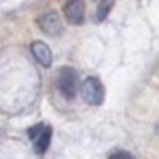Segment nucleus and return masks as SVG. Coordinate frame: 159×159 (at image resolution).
Returning <instances> with one entry per match:
<instances>
[{
  "instance_id": "obj_1",
  "label": "nucleus",
  "mask_w": 159,
  "mask_h": 159,
  "mask_svg": "<svg viewBox=\"0 0 159 159\" xmlns=\"http://www.w3.org/2000/svg\"><path fill=\"white\" fill-rule=\"evenodd\" d=\"M80 95L82 98L89 104V106H100L104 102V86H102L100 79L97 77H88L82 84H80Z\"/></svg>"
},
{
  "instance_id": "obj_2",
  "label": "nucleus",
  "mask_w": 159,
  "mask_h": 159,
  "mask_svg": "<svg viewBox=\"0 0 159 159\" xmlns=\"http://www.w3.org/2000/svg\"><path fill=\"white\" fill-rule=\"evenodd\" d=\"M29 138L34 141V152L36 154H45L48 150V145H50V139H52V129L50 125H34L27 130Z\"/></svg>"
},
{
  "instance_id": "obj_3",
  "label": "nucleus",
  "mask_w": 159,
  "mask_h": 159,
  "mask_svg": "<svg viewBox=\"0 0 159 159\" xmlns=\"http://www.w3.org/2000/svg\"><path fill=\"white\" fill-rule=\"evenodd\" d=\"M57 88L65 98L73 100V97L77 93V73L73 68H68V66L61 68L57 77Z\"/></svg>"
},
{
  "instance_id": "obj_4",
  "label": "nucleus",
  "mask_w": 159,
  "mask_h": 159,
  "mask_svg": "<svg viewBox=\"0 0 159 159\" xmlns=\"http://www.w3.org/2000/svg\"><path fill=\"white\" fill-rule=\"evenodd\" d=\"M38 25H39V29L43 30V32L50 34V36H57L59 32L63 30L61 18H59V15L56 11H48L43 16H39L38 18Z\"/></svg>"
},
{
  "instance_id": "obj_5",
  "label": "nucleus",
  "mask_w": 159,
  "mask_h": 159,
  "mask_svg": "<svg viewBox=\"0 0 159 159\" xmlns=\"http://www.w3.org/2000/svg\"><path fill=\"white\" fill-rule=\"evenodd\" d=\"M63 13H65V18L72 25H80L84 22V2H80V0L68 2L63 7Z\"/></svg>"
},
{
  "instance_id": "obj_6",
  "label": "nucleus",
  "mask_w": 159,
  "mask_h": 159,
  "mask_svg": "<svg viewBox=\"0 0 159 159\" xmlns=\"http://www.w3.org/2000/svg\"><path fill=\"white\" fill-rule=\"evenodd\" d=\"M30 52H32V56L36 57V61L41 66H45V68L52 66V50L47 43H43V41H34V43L30 45Z\"/></svg>"
},
{
  "instance_id": "obj_7",
  "label": "nucleus",
  "mask_w": 159,
  "mask_h": 159,
  "mask_svg": "<svg viewBox=\"0 0 159 159\" xmlns=\"http://www.w3.org/2000/svg\"><path fill=\"white\" fill-rule=\"evenodd\" d=\"M111 9H113V2H100L98 7H97V16H95V20H97V22H104V20L107 18Z\"/></svg>"
},
{
  "instance_id": "obj_8",
  "label": "nucleus",
  "mask_w": 159,
  "mask_h": 159,
  "mask_svg": "<svg viewBox=\"0 0 159 159\" xmlns=\"http://www.w3.org/2000/svg\"><path fill=\"white\" fill-rule=\"evenodd\" d=\"M109 159H134V157H132V154H129V152L118 150V152H113V154L109 156Z\"/></svg>"
}]
</instances>
